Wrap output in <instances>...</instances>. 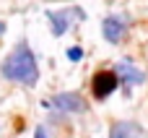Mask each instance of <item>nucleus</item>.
<instances>
[{
    "instance_id": "obj_1",
    "label": "nucleus",
    "mask_w": 148,
    "mask_h": 138,
    "mask_svg": "<svg viewBox=\"0 0 148 138\" xmlns=\"http://www.w3.org/2000/svg\"><path fill=\"white\" fill-rule=\"evenodd\" d=\"M3 76L8 81L26 83V86L39 81V65H36V57L26 42H18L13 47V52L3 60Z\"/></svg>"
},
{
    "instance_id": "obj_2",
    "label": "nucleus",
    "mask_w": 148,
    "mask_h": 138,
    "mask_svg": "<svg viewBox=\"0 0 148 138\" xmlns=\"http://www.w3.org/2000/svg\"><path fill=\"white\" fill-rule=\"evenodd\" d=\"M117 86H120V78H117L114 70H101V73H96L94 81H91V89H94V97H96V99H107L109 94L117 91Z\"/></svg>"
},
{
    "instance_id": "obj_3",
    "label": "nucleus",
    "mask_w": 148,
    "mask_h": 138,
    "mask_svg": "<svg viewBox=\"0 0 148 138\" xmlns=\"http://www.w3.org/2000/svg\"><path fill=\"white\" fill-rule=\"evenodd\" d=\"M101 34H104V39L112 42V44L122 42L125 34H127V21H125V16H107V18L101 21Z\"/></svg>"
},
{
    "instance_id": "obj_4",
    "label": "nucleus",
    "mask_w": 148,
    "mask_h": 138,
    "mask_svg": "<svg viewBox=\"0 0 148 138\" xmlns=\"http://www.w3.org/2000/svg\"><path fill=\"white\" fill-rule=\"evenodd\" d=\"M44 104H47V107H57V110H62V112H83V110H86L83 97L75 94V91H62V94L52 97L49 102H44Z\"/></svg>"
},
{
    "instance_id": "obj_5",
    "label": "nucleus",
    "mask_w": 148,
    "mask_h": 138,
    "mask_svg": "<svg viewBox=\"0 0 148 138\" xmlns=\"http://www.w3.org/2000/svg\"><path fill=\"white\" fill-rule=\"evenodd\" d=\"M83 10L81 8H68V10H55V13H49L47 18H49V29H52V34L55 37H62L65 31H68V26H70V16H81Z\"/></svg>"
},
{
    "instance_id": "obj_6",
    "label": "nucleus",
    "mask_w": 148,
    "mask_h": 138,
    "mask_svg": "<svg viewBox=\"0 0 148 138\" xmlns=\"http://www.w3.org/2000/svg\"><path fill=\"white\" fill-rule=\"evenodd\" d=\"M117 78L120 81H125V83H130V86H140V83H146V73L140 70V68H135L130 60H122L120 65H117Z\"/></svg>"
},
{
    "instance_id": "obj_7",
    "label": "nucleus",
    "mask_w": 148,
    "mask_h": 138,
    "mask_svg": "<svg viewBox=\"0 0 148 138\" xmlns=\"http://www.w3.org/2000/svg\"><path fill=\"white\" fill-rule=\"evenodd\" d=\"M140 136H143V128L130 120H120L109 128V138H140Z\"/></svg>"
},
{
    "instance_id": "obj_8",
    "label": "nucleus",
    "mask_w": 148,
    "mask_h": 138,
    "mask_svg": "<svg viewBox=\"0 0 148 138\" xmlns=\"http://www.w3.org/2000/svg\"><path fill=\"white\" fill-rule=\"evenodd\" d=\"M68 57H70L73 63H78V60L83 57V50H81V47H70V50H68Z\"/></svg>"
},
{
    "instance_id": "obj_9",
    "label": "nucleus",
    "mask_w": 148,
    "mask_h": 138,
    "mask_svg": "<svg viewBox=\"0 0 148 138\" xmlns=\"http://www.w3.org/2000/svg\"><path fill=\"white\" fill-rule=\"evenodd\" d=\"M34 138H47V130H44V128H42V125H39V128H36V130H34Z\"/></svg>"
},
{
    "instance_id": "obj_10",
    "label": "nucleus",
    "mask_w": 148,
    "mask_h": 138,
    "mask_svg": "<svg viewBox=\"0 0 148 138\" xmlns=\"http://www.w3.org/2000/svg\"><path fill=\"white\" fill-rule=\"evenodd\" d=\"M3 29H5V26H3V23H0V34H3Z\"/></svg>"
}]
</instances>
